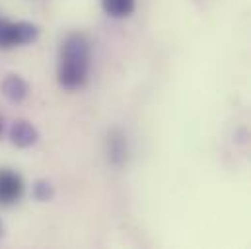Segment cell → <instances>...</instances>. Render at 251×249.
<instances>
[{
    "instance_id": "cell-1",
    "label": "cell",
    "mask_w": 251,
    "mask_h": 249,
    "mask_svg": "<svg viewBox=\"0 0 251 249\" xmlns=\"http://www.w3.org/2000/svg\"><path fill=\"white\" fill-rule=\"evenodd\" d=\"M92 43L86 33L72 31L63 39L57 59V82L66 92L82 90L90 80Z\"/></svg>"
},
{
    "instance_id": "cell-2",
    "label": "cell",
    "mask_w": 251,
    "mask_h": 249,
    "mask_svg": "<svg viewBox=\"0 0 251 249\" xmlns=\"http://www.w3.org/2000/svg\"><path fill=\"white\" fill-rule=\"evenodd\" d=\"M41 35V29L33 22L25 20H6L0 18V51H10L16 47H27L33 45Z\"/></svg>"
},
{
    "instance_id": "cell-3",
    "label": "cell",
    "mask_w": 251,
    "mask_h": 249,
    "mask_svg": "<svg viewBox=\"0 0 251 249\" xmlns=\"http://www.w3.org/2000/svg\"><path fill=\"white\" fill-rule=\"evenodd\" d=\"M25 193L24 177L12 168H0V206H14Z\"/></svg>"
},
{
    "instance_id": "cell-4",
    "label": "cell",
    "mask_w": 251,
    "mask_h": 249,
    "mask_svg": "<svg viewBox=\"0 0 251 249\" xmlns=\"http://www.w3.org/2000/svg\"><path fill=\"white\" fill-rule=\"evenodd\" d=\"M8 136H10V142L16 148H22V150L31 148V146H35L39 142V130H37V126L31 123V121H27V119L14 121L12 126H10Z\"/></svg>"
},
{
    "instance_id": "cell-5",
    "label": "cell",
    "mask_w": 251,
    "mask_h": 249,
    "mask_svg": "<svg viewBox=\"0 0 251 249\" xmlns=\"http://www.w3.org/2000/svg\"><path fill=\"white\" fill-rule=\"evenodd\" d=\"M0 94L10 103H22L29 96V84L20 74H6L0 82Z\"/></svg>"
},
{
    "instance_id": "cell-6",
    "label": "cell",
    "mask_w": 251,
    "mask_h": 249,
    "mask_svg": "<svg viewBox=\"0 0 251 249\" xmlns=\"http://www.w3.org/2000/svg\"><path fill=\"white\" fill-rule=\"evenodd\" d=\"M107 158L113 166H123L128 158V144H126V136L119 130L113 128L107 134Z\"/></svg>"
},
{
    "instance_id": "cell-7",
    "label": "cell",
    "mask_w": 251,
    "mask_h": 249,
    "mask_svg": "<svg viewBox=\"0 0 251 249\" xmlns=\"http://www.w3.org/2000/svg\"><path fill=\"white\" fill-rule=\"evenodd\" d=\"M101 8L109 18L123 20L132 16L136 10V0H101Z\"/></svg>"
},
{
    "instance_id": "cell-8",
    "label": "cell",
    "mask_w": 251,
    "mask_h": 249,
    "mask_svg": "<svg viewBox=\"0 0 251 249\" xmlns=\"http://www.w3.org/2000/svg\"><path fill=\"white\" fill-rule=\"evenodd\" d=\"M55 185L49 179H37L31 189V195L37 202H51L55 199Z\"/></svg>"
},
{
    "instance_id": "cell-9",
    "label": "cell",
    "mask_w": 251,
    "mask_h": 249,
    "mask_svg": "<svg viewBox=\"0 0 251 249\" xmlns=\"http://www.w3.org/2000/svg\"><path fill=\"white\" fill-rule=\"evenodd\" d=\"M2 132H4V119L0 117V136H2Z\"/></svg>"
},
{
    "instance_id": "cell-10",
    "label": "cell",
    "mask_w": 251,
    "mask_h": 249,
    "mask_svg": "<svg viewBox=\"0 0 251 249\" xmlns=\"http://www.w3.org/2000/svg\"><path fill=\"white\" fill-rule=\"evenodd\" d=\"M0 234H2V220H0Z\"/></svg>"
}]
</instances>
